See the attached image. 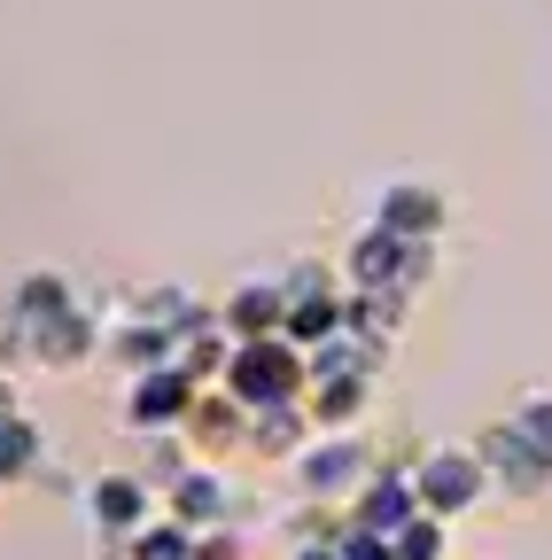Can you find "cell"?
<instances>
[{"label":"cell","mask_w":552,"mask_h":560,"mask_svg":"<svg viewBox=\"0 0 552 560\" xmlns=\"http://www.w3.org/2000/svg\"><path fill=\"white\" fill-rule=\"evenodd\" d=\"M195 397H202V389H195L179 366L132 374V382H125V429H132V436H179L187 412H195Z\"/></svg>","instance_id":"obj_7"},{"label":"cell","mask_w":552,"mask_h":560,"mask_svg":"<svg viewBox=\"0 0 552 560\" xmlns=\"http://www.w3.org/2000/svg\"><path fill=\"white\" fill-rule=\"evenodd\" d=\"M289 560H342V552H334V545H296Z\"/></svg>","instance_id":"obj_15"},{"label":"cell","mask_w":552,"mask_h":560,"mask_svg":"<svg viewBox=\"0 0 552 560\" xmlns=\"http://www.w3.org/2000/svg\"><path fill=\"white\" fill-rule=\"evenodd\" d=\"M428 272H436V242H397L381 226H366L351 242V257H342V280H351L359 296H389V304H404Z\"/></svg>","instance_id":"obj_2"},{"label":"cell","mask_w":552,"mask_h":560,"mask_svg":"<svg viewBox=\"0 0 552 560\" xmlns=\"http://www.w3.org/2000/svg\"><path fill=\"white\" fill-rule=\"evenodd\" d=\"M482 467H491V490H506V499H544L552 490V452H537L514 420H491V429L474 436Z\"/></svg>","instance_id":"obj_5"},{"label":"cell","mask_w":552,"mask_h":560,"mask_svg":"<svg viewBox=\"0 0 552 560\" xmlns=\"http://www.w3.org/2000/svg\"><path fill=\"white\" fill-rule=\"evenodd\" d=\"M156 506H164V490L149 475H132V467H109L86 482V514L102 529V545H132V537H149L156 529Z\"/></svg>","instance_id":"obj_3"},{"label":"cell","mask_w":552,"mask_h":560,"mask_svg":"<svg viewBox=\"0 0 552 560\" xmlns=\"http://www.w3.org/2000/svg\"><path fill=\"white\" fill-rule=\"evenodd\" d=\"M366 397H374V374H327V382H312L304 412H312L319 436H351L359 412H366Z\"/></svg>","instance_id":"obj_12"},{"label":"cell","mask_w":552,"mask_h":560,"mask_svg":"<svg viewBox=\"0 0 552 560\" xmlns=\"http://www.w3.org/2000/svg\"><path fill=\"white\" fill-rule=\"evenodd\" d=\"M39 475V429L24 412H9L0 420V482H32Z\"/></svg>","instance_id":"obj_13"},{"label":"cell","mask_w":552,"mask_h":560,"mask_svg":"<svg viewBox=\"0 0 552 560\" xmlns=\"http://www.w3.org/2000/svg\"><path fill=\"white\" fill-rule=\"evenodd\" d=\"M234 342H265V335H289V289L281 280H242V289L219 304Z\"/></svg>","instance_id":"obj_10"},{"label":"cell","mask_w":552,"mask_h":560,"mask_svg":"<svg viewBox=\"0 0 552 560\" xmlns=\"http://www.w3.org/2000/svg\"><path fill=\"white\" fill-rule=\"evenodd\" d=\"M374 226L397 234V242H436V234H444V195L421 187V179H397V187H381V202H374Z\"/></svg>","instance_id":"obj_9"},{"label":"cell","mask_w":552,"mask_h":560,"mask_svg":"<svg viewBox=\"0 0 552 560\" xmlns=\"http://www.w3.org/2000/svg\"><path fill=\"white\" fill-rule=\"evenodd\" d=\"M234 405H249V412H265V405H304L312 397V359L289 342V335H265V342H242L234 350V366H226V382H219Z\"/></svg>","instance_id":"obj_1"},{"label":"cell","mask_w":552,"mask_h":560,"mask_svg":"<svg viewBox=\"0 0 552 560\" xmlns=\"http://www.w3.org/2000/svg\"><path fill=\"white\" fill-rule=\"evenodd\" d=\"M296 482H304V499H359V490L374 482V459H366V444L359 436H312L304 452H296Z\"/></svg>","instance_id":"obj_6"},{"label":"cell","mask_w":552,"mask_h":560,"mask_svg":"<svg viewBox=\"0 0 552 560\" xmlns=\"http://www.w3.org/2000/svg\"><path fill=\"white\" fill-rule=\"evenodd\" d=\"M164 522H179V529H195V537L226 529V482H219V467H187V475L164 490Z\"/></svg>","instance_id":"obj_11"},{"label":"cell","mask_w":552,"mask_h":560,"mask_svg":"<svg viewBox=\"0 0 552 560\" xmlns=\"http://www.w3.org/2000/svg\"><path fill=\"white\" fill-rule=\"evenodd\" d=\"M412 514H421V482H412V467H374V482L351 499V522L374 529V537H397Z\"/></svg>","instance_id":"obj_8"},{"label":"cell","mask_w":552,"mask_h":560,"mask_svg":"<svg viewBox=\"0 0 552 560\" xmlns=\"http://www.w3.org/2000/svg\"><path fill=\"white\" fill-rule=\"evenodd\" d=\"M412 482H421V514L459 522L467 506H482L491 467H482V452H421V459H412Z\"/></svg>","instance_id":"obj_4"},{"label":"cell","mask_w":552,"mask_h":560,"mask_svg":"<svg viewBox=\"0 0 552 560\" xmlns=\"http://www.w3.org/2000/svg\"><path fill=\"white\" fill-rule=\"evenodd\" d=\"M389 545H397V560H444V522L436 514H412Z\"/></svg>","instance_id":"obj_14"}]
</instances>
